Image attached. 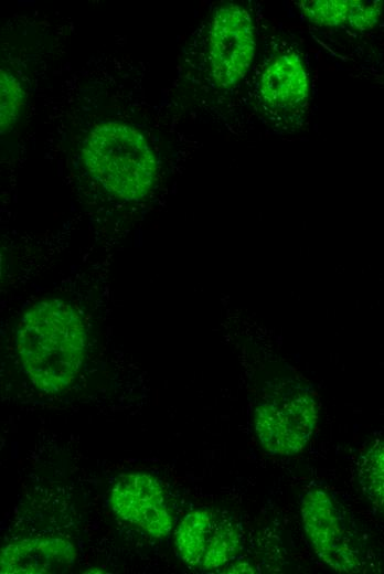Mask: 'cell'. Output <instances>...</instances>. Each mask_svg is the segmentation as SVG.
I'll return each mask as SVG.
<instances>
[{"instance_id":"13","label":"cell","mask_w":384,"mask_h":574,"mask_svg":"<svg viewBox=\"0 0 384 574\" xmlns=\"http://www.w3.org/2000/svg\"><path fill=\"white\" fill-rule=\"evenodd\" d=\"M350 1H301L299 8L302 14L310 22L334 26L346 22Z\"/></svg>"},{"instance_id":"7","label":"cell","mask_w":384,"mask_h":574,"mask_svg":"<svg viewBox=\"0 0 384 574\" xmlns=\"http://www.w3.org/2000/svg\"><path fill=\"white\" fill-rule=\"evenodd\" d=\"M76 559L74 545L63 538H31L7 544L0 554V572L51 574L68 571Z\"/></svg>"},{"instance_id":"14","label":"cell","mask_w":384,"mask_h":574,"mask_svg":"<svg viewBox=\"0 0 384 574\" xmlns=\"http://www.w3.org/2000/svg\"><path fill=\"white\" fill-rule=\"evenodd\" d=\"M381 12L380 1H350L346 23L356 30H367L377 23Z\"/></svg>"},{"instance_id":"2","label":"cell","mask_w":384,"mask_h":574,"mask_svg":"<svg viewBox=\"0 0 384 574\" xmlns=\"http://www.w3.org/2000/svg\"><path fill=\"white\" fill-rule=\"evenodd\" d=\"M88 174L108 193L125 201L143 199L157 177V161L136 128L105 121L95 125L83 147Z\"/></svg>"},{"instance_id":"6","label":"cell","mask_w":384,"mask_h":574,"mask_svg":"<svg viewBox=\"0 0 384 574\" xmlns=\"http://www.w3.org/2000/svg\"><path fill=\"white\" fill-rule=\"evenodd\" d=\"M114 513L153 538L167 536L173 518L167 503L162 485L146 472L120 476L114 483L109 497Z\"/></svg>"},{"instance_id":"12","label":"cell","mask_w":384,"mask_h":574,"mask_svg":"<svg viewBox=\"0 0 384 574\" xmlns=\"http://www.w3.org/2000/svg\"><path fill=\"white\" fill-rule=\"evenodd\" d=\"M24 102L20 82L10 72L1 68L0 75V130L6 134L18 120Z\"/></svg>"},{"instance_id":"15","label":"cell","mask_w":384,"mask_h":574,"mask_svg":"<svg viewBox=\"0 0 384 574\" xmlns=\"http://www.w3.org/2000/svg\"><path fill=\"white\" fill-rule=\"evenodd\" d=\"M224 573H256V570L254 566H252L246 561H238L231 563L226 567H224Z\"/></svg>"},{"instance_id":"11","label":"cell","mask_w":384,"mask_h":574,"mask_svg":"<svg viewBox=\"0 0 384 574\" xmlns=\"http://www.w3.org/2000/svg\"><path fill=\"white\" fill-rule=\"evenodd\" d=\"M239 545L237 527L226 519L216 520L200 567L210 571L224 566L237 554Z\"/></svg>"},{"instance_id":"8","label":"cell","mask_w":384,"mask_h":574,"mask_svg":"<svg viewBox=\"0 0 384 574\" xmlns=\"http://www.w3.org/2000/svg\"><path fill=\"white\" fill-rule=\"evenodd\" d=\"M260 95L275 109L295 108L306 102L308 78L298 54L285 53L267 66L260 79Z\"/></svg>"},{"instance_id":"3","label":"cell","mask_w":384,"mask_h":574,"mask_svg":"<svg viewBox=\"0 0 384 574\" xmlns=\"http://www.w3.org/2000/svg\"><path fill=\"white\" fill-rule=\"evenodd\" d=\"M318 403L307 385L286 380L276 384L257 404L254 426L265 451L295 456L303 450L318 422Z\"/></svg>"},{"instance_id":"4","label":"cell","mask_w":384,"mask_h":574,"mask_svg":"<svg viewBox=\"0 0 384 574\" xmlns=\"http://www.w3.org/2000/svg\"><path fill=\"white\" fill-rule=\"evenodd\" d=\"M300 515L306 538L321 562L338 572H360V551L330 493L319 487L306 490Z\"/></svg>"},{"instance_id":"9","label":"cell","mask_w":384,"mask_h":574,"mask_svg":"<svg viewBox=\"0 0 384 574\" xmlns=\"http://www.w3.org/2000/svg\"><path fill=\"white\" fill-rule=\"evenodd\" d=\"M215 522V515L210 510L195 509L179 523L174 544L179 557L189 566H201Z\"/></svg>"},{"instance_id":"5","label":"cell","mask_w":384,"mask_h":574,"mask_svg":"<svg viewBox=\"0 0 384 574\" xmlns=\"http://www.w3.org/2000/svg\"><path fill=\"white\" fill-rule=\"evenodd\" d=\"M255 47L249 13L235 3L217 8L211 22L209 42L210 68L214 83L222 88L236 85L248 71Z\"/></svg>"},{"instance_id":"10","label":"cell","mask_w":384,"mask_h":574,"mask_svg":"<svg viewBox=\"0 0 384 574\" xmlns=\"http://www.w3.org/2000/svg\"><path fill=\"white\" fill-rule=\"evenodd\" d=\"M356 479L367 500L384 514V439L374 442L361 454Z\"/></svg>"},{"instance_id":"1","label":"cell","mask_w":384,"mask_h":574,"mask_svg":"<svg viewBox=\"0 0 384 574\" xmlns=\"http://www.w3.org/2000/svg\"><path fill=\"white\" fill-rule=\"evenodd\" d=\"M15 348L23 372L41 393L66 390L78 375L87 350L81 312L61 298H43L22 315Z\"/></svg>"}]
</instances>
